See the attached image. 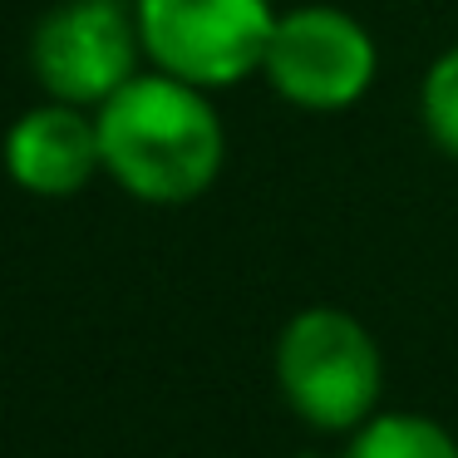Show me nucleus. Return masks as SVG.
<instances>
[{
    "mask_svg": "<svg viewBox=\"0 0 458 458\" xmlns=\"http://www.w3.org/2000/svg\"><path fill=\"white\" fill-rule=\"evenodd\" d=\"M99 119L104 173L129 198L153 208L192 202L222 173V114L212 109L208 89L153 70L133 74L119 94L94 109Z\"/></svg>",
    "mask_w": 458,
    "mask_h": 458,
    "instance_id": "1",
    "label": "nucleus"
},
{
    "mask_svg": "<svg viewBox=\"0 0 458 458\" xmlns=\"http://www.w3.org/2000/svg\"><path fill=\"white\" fill-rule=\"evenodd\" d=\"M276 385L291 414L320 434H355L385 389L379 345L350 310L310 306L276 340Z\"/></svg>",
    "mask_w": 458,
    "mask_h": 458,
    "instance_id": "2",
    "label": "nucleus"
},
{
    "mask_svg": "<svg viewBox=\"0 0 458 458\" xmlns=\"http://www.w3.org/2000/svg\"><path fill=\"white\" fill-rule=\"evenodd\" d=\"M133 11L153 70L198 89H227L257 74L276 30L271 0H133Z\"/></svg>",
    "mask_w": 458,
    "mask_h": 458,
    "instance_id": "3",
    "label": "nucleus"
},
{
    "mask_svg": "<svg viewBox=\"0 0 458 458\" xmlns=\"http://www.w3.org/2000/svg\"><path fill=\"white\" fill-rule=\"evenodd\" d=\"M139 11L133 0H64L30 35V70L50 99L99 109L139 74Z\"/></svg>",
    "mask_w": 458,
    "mask_h": 458,
    "instance_id": "4",
    "label": "nucleus"
},
{
    "mask_svg": "<svg viewBox=\"0 0 458 458\" xmlns=\"http://www.w3.org/2000/svg\"><path fill=\"white\" fill-rule=\"evenodd\" d=\"M379 55L369 30L335 5H301L276 15L261 74L286 104L310 114H340L375 84Z\"/></svg>",
    "mask_w": 458,
    "mask_h": 458,
    "instance_id": "5",
    "label": "nucleus"
},
{
    "mask_svg": "<svg viewBox=\"0 0 458 458\" xmlns=\"http://www.w3.org/2000/svg\"><path fill=\"white\" fill-rule=\"evenodd\" d=\"M0 158L15 188L35 198H74L80 188H89L94 173H104L99 119L80 104L50 99L5 129Z\"/></svg>",
    "mask_w": 458,
    "mask_h": 458,
    "instance_id": "6",
    "label": "nucleus"
},
{
    "mask_svg": "<svg viewBox=\"0 0 458 458\" xmlns=\"http://www.w3.org/2000/svg\"><path fill=\"white\" fill-rule=\"evenodd\" d=\"M345 458H458V438L428 414H375L350 434Z\"/></svg>",
    "mask_w": 458,
    "mask_h": 458,
    "instance_id": "7",
    "label": "nucleus"
},
{
    "mask_svg": "<svg viewBox=\"0 0 458 458\" xmlns=\"http://www.w3.org/2000/svg\"><path fill=\"white\" fill-rule=\"evenodd\" d=\"M424 129L444 153L458 158V45L444 50L424 74Z\"/></svg>",
    "mask_w": 458,
    "mask_h": 458,
    "instance_id": "8",
    "label": "nucleus"
},
{
    "mask_svg": "<svg viewBox=\"0 0 458 458\" xmlns=\"http://www.w3.org/2000/svg\"><path fill=\"white\" fill-rule=\"evenodd\" d=\"M291 458H316V454H291Z\"/></svg>",
    "mask_w": 458,
    "mask_h": 458,
    "instance_id": "9",
    "label": "nucleus"
}]
</instances>
